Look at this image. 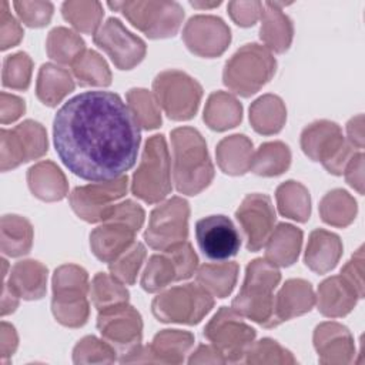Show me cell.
Instances as JSON below:
<instances>
[{"mask_svg": "<svg viewBox=\"0 0 365 365\" xmlns=\"http://www.w3.org/2000/svg\"><path fill=\"white\" fill-rule=\"evenodd\" d=\"M302 231L289 224H279L265 242V257L269 262L279 267L292 265L299 254Z\"/></svg>", "mask_w": 365, "mask_h": 365, "instance_id": "cell-28", "label": "cell"}, {"mask_svg": "<svg viewBox=\"0 0 365 365\" xmlns=\"http://www.w3.org/2000/svg\"><path fill=\"white\" fill-rule=\"evenodd\" d=\"M71 67L81 86H108L111 83V73L106 60L94 50H84Z\"/></svg>", "mask_w": 365, "mask_h": 365, "instance_id": "cell-40", "label": "cell"}, {"mask_svg": "<svg viewBox=\"0 0 365 365\" xmlns=\"http://www.w3.org/2000/svg\"><path fill=\"white\" fill-rule=\"evenodd\" d=\"M90 294L91 301L98 311L127 304L128 301V291L123 287V282L104 272H98L93 278Z\"/></svg>", "mask_w": 365, "mask_h": 365, "instance_id": "cell-43", "label": "cell"}, {"mask_svg": "<svg viewBox=\"0 0 365 365\" xmlns=\"http://www.w3.org/2000/svg\"><path fill=\"white\" fill-rule=\"evenodd\" d=\"M144 258H145V250H144L143 244L134 242L117 259L110 262V272L120 282L133 285L135 282L138 269H140Z\"/></svg>", "mask_w": 365, "mask_h": 365, "instance_id": "cell-45", "label": "cell"}, {"mask_svg": "<svg viewBox=\"0 0 365 365\" xmlns=\"http://www.w3.org/2000/svg\"><path fill=\"white\" fill-rule=\"evenodd\" d=\"M108 7L121 11L151 38L174 36L184 19L182 7L175 1H110Z\"/></svg>", "mask_w": 365, "mask_h": 365, "instance_id": "cell-8", "label": "cell"}, {"mask_svg": "<svg viewBox=\"0 0 365 365\" xmlns=\"http://www.w3.org/2000/svg\"><path fill=\"white\" fill-rule=\"evenodd\" d=\"M204 335L221 352L225 362H238L254 342L255 329L247 325L235 309L221 307L205 327Z\"/></svg>", "mask_w": 365, "mask_h": 365, "instance_id": "cell-12", "label": "cell"}, {"mask_svg": "<svg viewBox=\"0 0 365 365\" xmlns=\"http://www.w3.org/2000/svg\"><path fill=\"white\" fill-rule=\"evenodd\" d=\"M84 50L83 38L66 27H56L48 33L47 53L58 63L71 66Z\"/></svg>", "mask_w": 365, "mask_h": 365, "instance_id": "cell-39", "label": "cell"}, {"mask_svg": "<svg viewBox=\"0 0 365 365\" xmlns=\"http://www.w3.org/2000/svg\"><path fill=\"white\" fill-rule=\"evenodd\" d=\"M194 336L178 329H164L157 334L150 346L151 355L157 362H182L184 354L192 346Z\"/></svg>", "mask_w": 365, "mask_h": 365, "instance_id": "cell-34", "label": "cell"}, {"mask_svg": "<svg viewBox=\"0 0 365 365\" xmlns=\"http://www.w3.org/2000/svg\"><path fill=\"white\" fill-rule=\"evenodd\" d=\"M197 255L190 242L174 244L163 254H155L148 259L141 278V287L147 292H157L174 281L190 278L197 268Z\"/></svg>", "mask_w": 365, "mask_h": 365, "instance_id": "cell-11", "label": "cell"}, {"mask_svg": "<svg viewBox=\"0 0 365 365\" xmlns=\"http://www.w3.org/2000/svg\"><path fill=\"white\" fill-rule=\"evenodd\" d=\"M304 153L314 161H321L332 174H342L355 154L352 145L342 137L338 124L331 121H315L301 135Z\"/></svg>", "mask_w": 365, "mask_h": 365, "instance_id": "cell-9", "label": "cell"}, {"mask_svg": "<svg viewBox=\"0 0 365 365\" xmlns=\"http://www.w3.org/2000/svg\"><path fill=\"white\" fill-rule=\"evenodd\" d=\"M364 133H362V115L359 114L358 117L352 118L348 123V137H349V144L354 148L361 150L364 147Z\"/></svg>", "mask_w": 365, "mask_h": 365, "instance_id": "cell-54", "label": "cell"}, {"mask_svg": "<svg viewBox=\"0 0 365 365\" xmlns=\"http://www.w3.org/2000/svg\"><path fill=\"white\" fill-rule=\"evenodd\" d=\"M47 151V135L41 124L27 120L11 130H1V170L7 171L41 157Z\"/></svg>", "mask_w": 365, "mask_h": 365, "instance_id": "cell-14", "label": "cell"}, {"mask_svg": "<svg viewBox=\"0 0 365 365\" xmlns=\"http://www.w3.org/2000/svg\"><path fill=\"white\" fill-rule=\"evenodd\" d=\"M87 272L77 265H61L53 277V314L66 327H81L88 317Z\"/></svg>", "mask_w": 365, "mask_h": 365, "instance_id": "cell-5", "label": "cell"}, {"mask_svg": "<svg viewBox=\"0 0 365 365\" xmlns=\"http://www.w3.org/2000/svg\"><path fill=\"white\" fill-rule=\"evenodd\" d=\"M0 40H1V50H6L9 47L16 46L21 37H23V30L17 20L10 14L9 11V3L1 1L0 7Z\"/></svg>", "mask_w": 365, "mask_h": 365, "instance_id": "cell-50", "label": "cell"}, {"mask_svg": "<svg viewBox=\"0 0 365 365\" xmlns=\"http://www.w3.org/2000/svg\"><path fill=\"white\" fill-rule=\"evenodd\" d=\"M282 6L284 3L267 1L264 3L261 13L262 23L259 37L267 44V47L275 53H284L288 50L294 34L292 23L289 17L282 13Z\"/></svg>", "mask_w": 365, "mask_h": 365, "instance_id": "cell-23", "label": "cell"}, {"mask_svg": "<svg viewBox=\"0 0 365 365\" xmlns=\"http://www.w3.org/2000/svg\"><path fill=\"white\" fill-rule=\"evenodd\" d=\"M262 7L264 3L261 1H230L228 13L238 26L250 27L261 17Z\"/></svg>", "mask_w": 365, "mask_h": 365, "instance_id": "cell-49", "label": "cell"}, {"mask_svg": "<svg viewBox=\"0 0 365 365\" xmlns=\"http://www.w3.org/2000/svg\"><path fill=\"white\" fill-rule=\"evenodd\" d=\"M277 202L279 212L288 218L299 222H305L309 218V192L297 181H287L277 188Z\"/></svg>", "mask_w": 365, "mask_h": 365, "instance_id": "cell-37", "label": "cell"}, {"mask_svg": "<svg viewBox=\"0 0 365 365\" xmlns=\"http://www.w3.org/2000/svg\"><path fill=\"white\" fill-rule=\"evenodd\" d=\"M315 302V295L309 282L304 279H289L284 284L274 299L275 325L292 317L308 312Z\"/></svg>", "mask_w": 365, "mask_h": 365, "instance_id": "cell-22", "label": "cell"}, {"mask_svg": "<svg viewBox=\"0 0 365 365\" xmlns=\"http://www.w3.org/2000/svg\"><path fill=\"white\" fill-rule=\"evenodd\" d=\"M291 163V153L281 141L262 144L252 155L251 171L258 175H278L284 173Z\"/></svg>", "mask_w": 365, "mask_h": 365, "instance_id": "cell-38", "label": "cell"}, {"mask_svg": "<svg viewBox=\"0 0 365 365\" xmlns=\"http://www.w3.org/2000/svg\"><path fill=\"white\" fill-rule=\"evenodd\" d=\"M74 88L70 73L54 64H43L37 78V97L43 104L54 107Z\"/></svg>", "mask_w": 365, "mask_h": 365, "instance_id": "cell-31", "label": "cell"}, {"mask_svg": "<svg viewBox=\"0 0 365 365\" xmlns=\"http://www.w3.org/2000/svg\"><path fill=\"white\" fill-rule=\"evenodd\" d=\"M24 101L13 94L1 93V124L17 120L24 113Z\"/></svg>", "mask_w": 365, "mask_h": 365, "instance_id": "cell-52", "label": "cell"}, {"mask_svg": "<svg viewBox=\"0 0 365 365\" xmlns=\"http://www.w3.org/2000/svg\"><path fill=\"white\" fill-rule=\"evenodd\" d=\"M61 11L73 27L87 34L96 33L103 19V7L98 1H66Z\"/></svg>", "mask_w": 365, "mask_h": 365, "instance_id": "cell-42", "label": "cell"}, {"mask_svg": "<svg viewBox=\"0 0 365 365\" xmlns=\"http://www.w3.org/2000/svg\"><path fill=\"white\" fill-rule=\"evenodd\" d=\"M56 153L77 177L113 181L137 160L141 133L128 104L111 91H84L61 106L53 121Z\"/></svg>", "mask_w": 365, "mask_h": 365, "instance_id": "cell-1", "label": "cell"}, {"mask_svg": "<svg viewBox=\"0 0 365 365\" xmlns=\"http://www.w3.org/2000/svg\"><path fill=\"white\" fill-rule=\"evenodd\" d=\"M319 212L327 224L345 227L355 218L356 202L346 191L334 190L322 198Z\"/></svg>", "mask_w": 365, "mask_h": 365, "instance_id": "cell-41", "label": "cell"}, {"mask_svg": "<svg viewBox=\"0 0 365 365\" xmlns=\"http://www.w3.org/2000/svg\"><path fill=\"white\" fill-rule=\"evenodd\" d=\"M128 107L138 124L145 128H157L161 124V114L155 96L144 88H131L127 93Z\"/></svg>", "mask_w": 365, "mask_h": 365, "instance_id": "cell-44", "label": "cell"}, {"mask_svg": "<svg viewBox=\"0 0 365 365\" xmlns=\"http://www.w3.org/2000/svg\"><path fill=\"white\" fill-rule=\"evenodd\" d=\"M174 167L173 175L180 192L195 195L210 185L214 177V167L202 135L191 128L181 127L171 133Z\"/></svg>", "mask_w": 365, "mask_h": 365, "instance_id": "cell-2", "label": "cell"}, {"mask_svg": "<svg viewBox=\"0 0 365 365\" xmlns=\"http://www.w3.org/2000/svg\"><path fill=\"white\" fill-rule=\"evenodd\" d=\"M135 232L124 222L103 221L90 234V245L98 259L110 264L134 244Z\"/></svg>", "mask_w": 365, "mask_h": 365, "instance_id": "cell-21", "label": "cell"}, {"mask_svg": "<svg viewBox=\"0 0 365 365\" xmlns=\"http://www.w3.org/2000/svg\"><path fill=\"white\" fill-rule=\"evenodd\" d=\"M19 304V295L10 288V285L3 282V298H1V315H7L16 309Z\"/></svg>", "mask_w": 365, "mask_h": 365, "instance_id": "cell-55", "label": "cell"}, {"mask_svg": "<svg viewBox=\"0 0 365 365\" xmlns=\"http://www.w3.org/2000/svg\"><path fill=\"white\" fill-rule=\"evenodd\" d=\"M33 228L30 222L19 215L1 218V251L9 257L27 254L31 247Z\"/></svg>", "mask_w": 365, "mask_h": 365, "instance_id": "cell-35", "label": "cell"}, {"mask_svg": "<svg viewBox=\"0 0 365 365\" xmlns=\"http://www.w3.org/2000/svg\"><path fill=\"white\" fill-rule=\"evenodd\" d=\"M195 238L208 259L224 261L234 257L241 247V237L225 215H208L195 224Z\"/></svg>", "mask_w": 365, "mask_h": 365, "instance_id": "cell-18", "label": "cell"}, {"mask_svg": "<svg viewBox=\"0 0 365 365\" xmlns=\"http://www.w3.org/2000/svg\"><path fill=\"white\" fill-rule=\"evenodd\" d=\"M103 221H120L130 225L134 231H138L144 222V211L138 204L127 200L124 202L114 204Z\"/></svg>", "mask_w": 365, "mask_h": 365, "instance_id": "cell-48", "label": "cell"}, {"mask_svg": "<svg viewBox=\"0 0 365 365\" xmlns=\"http://www.w3.org/2000/svg\"><path fill=\"white\" fill-rule=\"evenodd\" d=\"M281 279L278 268L268 259H254L248 264L244 284L232 301V309L257 324L277 327L274 319V289Z\"/></svg>", "mask_w": 365, "mask_h": 365, "instance_id": "cell-3", "label": "cell"}, {"mask_svg": "<svg viewBox=\"0 0 365 365\" xmlns=\"http://www.w3.org/2000/svg\"><path fill=\"white\" fill-rule=\"evenodd\" d=\"M97 328L104 339L123 355L140 345L143 328L141 317L127 304L101 309L97 318Z\"/></svg>", "mask_w": 365, "mask_h": 365, "instance_id": "cell-16", "label": "cell"}, {"mask_svg": "<svg viewBox=\"0 0 365 365\" xmlns=\"http://www.w3.org/2000/svg\"><path fill=\"white\" fill-rule=\"evenodd\" d=\"M315 348L322 362H349L354 352L348 329L335 322H325L317 327L314 335Z\"/></svg>", "mask_w": 365, "mask_h": 365, "instance_id": "cell-25", "label": "cell"}, {"mask_svg": "<svg viewBox=\"0 0 365 365\" xmlns=\"http://www.w3.org/2000/svg\"><path fill=\"white\" fill-rule=\"evenodd\" d=\"M242 117V107L235 97L228 93L217 91L210 96L205 110L204 121L210 128L224 131L235 127Z\"/></svg>", "mask_w": 365, "mask_h": 365, "instance_id": "cell-32", "label": "cell"}, {"mask_svg": "<svg viewBox=\"0 0 365 365\" xmlns=\"http://www.w3.org/2000/svg\"><path fill=\"white\" fill-rule=\"evenodd\" d=\"M188 202L174 197L151 211L148 228L144 234L147 244L154 250H165L182 242L188 234Z\"/></svg>", "mask_w": 365, "mask_h": 365, "instance_id": "cell-13", "label": "cell"}, {"mask_svg": "<svg viewBox=\"0 0 365 365\" xmlns=\"http://www.w3.org/2000/svg\"><path fill=\"white\" fill-rule=\"evenodd\" d=\"M235 217L247 237V248L258 251L274 231L275 211L265 194H250L238 207Z\"/></svg>", "mask_w": 365, "mask_h": 365, "instance_id": "cell-19", "label": "cell"}, {"mask_svg": "<svg viewBox=\"0 0 365 365\" xmlns=\"http://www.w3.org/2000/svg\"><path fill=\"white\" fill-rule=\"evenodd\" d=\"M154 94L158 104L173 120H188L195 115L202 88L201 86L177 70L160 73L154 83Z\"/></svg>", "mask_w": 365, "mask_h": 365, "instance_id": "cell-10", "label": "cell"}, {"mask_svg": "<svg viewBox=\"0 0 365 365\" xmlns=\"http://www.w3.org/2000/svg\"><path fill=\"white\" fill-rule=\"evenodd\" d=\"M211 294L200 284L174 287L153 301V314L163 322L198 324L212 308Z\"/></svg>", "mask_w": 365, "mask_h": 365, "instance_id": "cell-7", "label": "cell"}, {"mask_svg": "<svg viewBox=\"0 0 365 365\" xmlns=\"http://www.w3.org/2000/svg\"><path fill=\"white\" fill-rule=\"evenodd\" d=\"M275 58L259 44H245L225 64L224 84L248 97L257 93L275 73Z\"/></svg>", "mask_w": 365, "mask_h": 365, "instance_id": "cell-4", "label": "cell"}, {"mask_svg": "<svg viewBox=\"0 0 365 365\" xmlns=\"http://www.w3.org/2000/svg\"><path fill=\"white\" fill-rule=\"evenodd\" d=\"M31 192L44 201L61 200L67 194V182L60 168L51 161L33 165L27 173Z\"/></svg>", "mask_w": 365, "mask_h": 365, "instance_id": "cell-29", "label": "cell"}, {"mask_svg": "<svg viewBox=\"0 0 365 365\" xmlns=\"http://www.w3.org/2000/svg\"><path fill=\"white\" fill-rule=\"evenodd\" d=\"M128 178L123 175L113 181L91 182L90 185L77 187L70 194V204L76 214L88 221H103L106 214L114 205L113 201L121 198L127 191Z\"/></svg>", "mask_w": 365, "mask_h": 365, "instance_id": "cell-15", "label": "cell"}, {"mask_svg": "<svg viewBox=\"0 0 365 365\" xmlns=\"http://www.w3.org/2000/svg\"><path fill=\"white\" fill-rule=\"evenodd\" d=\"M342 252L339 237L325 230H315L309 235L305 252V264L315 272L324 274L332 269Z\"/></svg>", "mask_w": 365, "mask_h": 365, "instance_id": "cell-26", "label": "cell"}, {"mask_svg": "<svg viewBox=\"0 0 365 365\" xmlns=\"http://www.w3.org/2000/svg\"><path fill=\"white\" fill-rule=\"evenodd\" d=\"M361 298L356 289L342 277H331L318 288V309L325 317L346 315Z\"/></svg>", "mask_w": 365, "mask_h": 365, "instance_id": "cell-24", "label": "cell"}, {"mask_svg": "<svg viewBox=\"0 0 365 365\" xmlns=\"http://www.w3.org/2000/svg\"><path fill=\"white\" fill-rule=\"evenodd\" d=\"M131 191L148 204L161 201L170 194V157L164 135L157 134L147 140L140 165L133 175Z\"/></svg>", "mask_w": 365, "mask_h": 365, "instance_id": "cell-6", "label": "cell"}, {"mask_svg": "<svg viewBox=\"0 0 365 365\" xmlns=\"http://www.w3.org/2000/svg\"><path fill=\"white\" fill-rule=\"evenodd\" d=\"M6 282L19 297L38 299L46 294L47 268L38 261H19L11 268L10 278Z\"/></svg>", "mask_w": 365, "mask_h": 365, "instance_id": "cell-27", "label": "cell"}, {"mask_svg": "<svg viewBox=\"0 0 365 365\" xmlns=\"http://www.w3.org/2000/svg\"><path fill=\"white\" fill-rule=\"evenodd\" d=\"M94 43L103 48L120 70H130L145 54V43L130 33L118 19H108L96 33Z\"/></svg>", "mask_w": 365, "mask_h": 365, "instance_id": "cell-17", "label": "cell"}, {"mask_svg": "<svg viewBox=\"0 0 365 365\" xmlns=\"http://www.w3.org/2000/svg\"><path fill=\"white\" fill-rule=\"evenodd\" d=\"M182 38L187 47L202 57H215L230 44L228 26L215 16H195L184 27Z\"/></svg>", "mask_w": 365, "mask_h": 365, "instance_id": "cell-20", "label": "cell"}, {"mask_svg": "<svg viewBox=\"0 0 365 365\" xmlns=\"http://www.w3.org/2000/svg\"><path fill=\"white\" fill-rule=\"evenodd\" d=\"M285 107L279 97L265 94L250 107V121L259 134L278 133L285 123Z\"/></svg>", "mask_w": 365, "mask_h": 365, "instance_id": "cell-33", "label": "cell"}, {"mask_svg": "<svg viewBox=\"0 0 365 365\" xmlns=\"http://www.w3.org/2000/svg\"><path fill=\"white\" fill-rule=\"evenodd\" d=\"M252 143L245 135H231L220 141L217 161L225 174L240 175L251 170Z\"/></svg>", "mask_w": 365, "mask_h": 365, "instance_id": "cell-30", "label": "cell"}, {"mask_svg": "<svg viewBox=\"0 0 365 365\" xmlns=\"http://www.w3.org/2000/svg\"><path fill=\"white\" fill-rule=\"evenodd\" d=\"M31 60L26 53H16L6 57L3 64V86L26 90L30 84Z\"/></svg>", "mask_w": 365, "mask_h": 365, "instance_id": "cell-46", "label": "cell"}, {"mask_svg": "<svg viewBox=\"0 0 365 365\" xmlns=\"http://www.w3.org/2000/svg\"><path fill=\"white\" fill-rule=\"evenodd\" d=\"M17 346V336L14 328L6 322H1V356L3 359L14 352Z\"/></svg>", "mask_w": 365, "mask_h": 365, "instance_id": "cell-53", "label": "cell"}, {"mask_svg": "<svg viewBox=\"0 0 365 365\" xmlns=\"http://www.w3.org/2000/svg\"><path fill=\"white\" fill-rule=\"evenodd\" d=\"M341 275L356 289L358 295L364 297V278H362V248L346 262L342 268Z\"/></svg>", "mask_w": 365, "mask_h": 365, "instance_id": "cell-51", "label": "cell"}, {"mask_svg": "<svg viewBox=\"0 0 365 365\" xmlns=\"http://www.w3.org/2000/svg\"><path fill=\"white\" fill-rule=\"evenodd\" d=\"M13 6L23 23L30 27L48 24L53 14V4L50 1H14Z\"/></svg>", "mask_w": 365, "mask_h": 365, "instance_id": "cell-47", "label": "cell"}, {"mask_svg": "<svg viewBox=\"0 0 365 365\" xmlns=\"http://www.w3.org/2000/svg\"><path fill=\"white\" fill-rule=\"evenodd\" d=\"M238 274L235 262L204 264L197 271V282L211 295L225 298L232 291Z\"/></svg>", "mask_w": 365, "mask_h": 365, "instance_id": "cell-36", "label": "cell"}, {"mask_svg": "<svg viewBox=\"0 0 365 365\" xmlns=\"http://www.w3.org/2000/svg\"><path fill=\"white\" fill-rule=\"evenodd\" d=\"M221 1H212V3H204V1H191L192 7H198V9H211V7H217L220 6Z\"/></svg>", "mask_w": 365, "mask_h": 365, "instance_id": "cell-56", "label": "cell"}]
</instances>
